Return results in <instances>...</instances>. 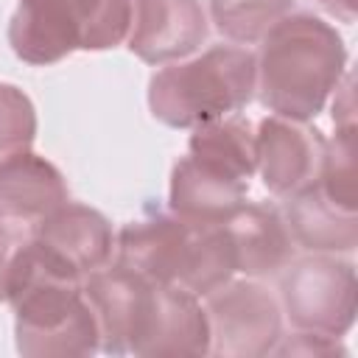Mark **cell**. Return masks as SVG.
I'll return each mask as SVG.
<instances>
[{
  "label": "cell",
  "instance_id": "6da1fadb",
  "mask_svg": "<svg viewBox=\"0 0 358 358\" xmlns=\"http://www.w3.org/2000/svg\"><path fill=\"white\" fill-rule=\"evenodd\" d=\"M17 352L28 358H84L101 350L84 277L34 235L11 260L8 296Z\"/></svg>",
  "mask_w": 358,
  "mask_h": 358
},
{
  "label": "cell",
  "instance_id": "7a4b0ae2",
  "mask_svg": "<svg viewBox=\"0 0 358 358\" xmlns=\"http://www.w3.org/2000/svg\"><path fill=\"white\" fill-rule=\"evenodd\" d=\"M257 64V95L288 120L316 117L347 67L341 34L316 14H285L266 36Z\"/></svg>",
  "mask_w": 358,
  "mask_h": 358
},
{
  "label": "cell",
  "instance_id": "3957f363",
  "mask_svg": "<svg viewBox=\"0 0 358 358\" xmlns=\"http://www.w3.org/2000/svg\"><path fill=\"white\" fill-rule=\"evenodd\" d=\"M117 266L165 285L207 296L235 274V252L224 224H193L179 215L129 221L117 235Z\"/></svg>",
  "mask_w": 358,
  "mask_h": 358
},
{
  "label": "cell",
  "instance_id": "277c9868",
  "mask_svg": "<svg viewBox=\"0 0 358 358\" xmlns=\"http://www.w3.org/2000/svg\"><path fill=\"white\" fill-rule=\"evenodd\" d=\"M257 64L243 48L215 45L201 56L162 67L148 81L151 115L171 129H193L238 115L255 95Z\"/></svg>",
  "mask_w": 358,
  "mask_h": 358
},
{
  "label": "cell",
  "instance_id": "5b68a950",
  "mask_svg": "<svg viewBox=\"0 0 358 358\" xmlns=\"http://www.w3.org/2000/svg\"><path fill=\"white\" fill-rule=\"evenodd\" d=\"M131 25V0H20L8 45L28 64H56L73 50L117 48Z\"/></svg>",
  "mask_w": 358,
  "mask_h": 358
},
{
  "label": "cell",
  "instance_id": "8992f818",
  "mask_svg": "<svg viewBox=\"0 0 358 358\" xmlns=\"http://www.w3.org/2000/svg\"><path fill=\"white\" fill-rule=\"evenodd\" d=\"M280 296L294 327L347 336L358 310V277L350 260L333 255L291 257L280 274Z\"/></svg>",
  "mask_w": 358,
  "mask_h": 358
},
{
  "label": "cell",
  "instance_id": "52a82bcc",
  "mask_svg": "<svg viewBox=\"0 0 358 358\" xmlns=\"http://www.w3.org/2000/svg\"><path fill=\"white\" fill-rule=\"evenodd\" d=\"M210 355L260 358L282 338V313L277 299L252 280L224 282L207 294Z\"/></svg>",
  "mask_w": 358,
  "mask_h": 358
},
{
  "label": "cell",
  "instance_id": "ba28073f",
  "mask_svg": "<svg viewBox=\"0 0 358 358\" xmlns=\"http://www.w3.org/2000/svg\"><path fill=\"white\" fill-rule=\"evenodd\" d=\"M255 148L266 190L288 199L319 182L327 154V137L305 120L271 115L260 120L255 131Z\"/></svg>",
  "mask_w": 358,
  "mask_h": 358
},
{
  "label": "cell",
  "instance_id": "9c48e42d",
  "mask_svg": "<svg viewBox=\"0 0 358 358\" xmlns=\"http://www.w3.org/2000/svg\"><path fill=\"white\" fill-rule=\"evenodd\" d=\"M154 294V282L123 268V266H101L84 280V296L95 313L98 344L109 355L131 352V344L143 327L148 302Z\"/></svg>",
  "mask_w": 358,
  "mask_h": 358
},
{
  "label": "cell",
  "instance_id": "30bf717a",
  "mask_svg": "<svg viewBox=\"0 0 358 358\" xmlns=\"http://www.w3.org/2000/svg\"><path fill=\"white\" fill-rule=\"evenodd\" d=\"M131 352L151 358L210 355V324L199 296L182 285L154 282V294Z\"/></svg>",
  "mask_w": 358,
  "mask_h": 358
},
{
  "label": "cell",
  "instance_id": "8fae6325",
  "mask_svg": "<svg viewBox=\"0 0 358 358\" xmlns=\"http://www.w3.org/2000/svg\"><path fill=\"white\" fill-rule=\"evenodd\" d=\"M129 50L145 64L190 56L207 39V17L199 0H131Z\"/></svg>",
  "mask_w": 358,
  "mask_h": 358
},
{
  "label": "cell",
  "instance_id": "7c38bea8",
  "mask_svg": "<svg viewBox=\"0 0 358 358\" xmlns=\"http://www.w3.org/2000/svg\"><path fill=\"white\" fill-rule=\"evenodd\" d=\"M249 179L238 171L187 154L171 171V213L193 224H224L246 199Z\"/></svg>",
  "mask_w": 358,
  "mask_h": 358
},
{
  "label": "cell",
  "instance_id": "4fadbf2b",
  "mask_svg": "<svg viewBox=\"0 0 358 358\" xmlns=\"http://www.w3.org/2000/svg\"><path fill=\"white\" fill-rule=\"evenodd\" d=\"M224 229L232 241L235 271L246 277L280 274L294 257V235L274 204L243 201L224 221Z\"/></svg>",
  "mask_w": 358,
  "mask_h": 358
},
{
  "label": "cell",
  "instance_id": "5bb4252c",
  "mask_svg": "<svg viewBox=\"0 0 358 358\" xmlns=\"http://www.w3.org/2000/svg\"><path fill=\"white\" fill-rule=\"evenodd\" d=\"M34 238L67 266H73L81 277L106 266L115 249V235L106 215L76 201H64L39 224H34Z\"/></svg>",
  "mask_w": 358,
  "mask_h": 358
},
{
  "label": "cell",
  "instance_id": "9a60e30c",
  "mask_svg": "<svg viewBox=\"0 0 358 358\" xmlns=\"http://www.w3.org/2000/svg\"><path fill=\"white\" fill-rule=\"evenodd\" d=\"M70 201L62 171L39 154L20 151L0 162V218L39 224Z\"/></svg>",
  "mask_w": 358,
  "mask_h": 358
},
{
  "label": "cell",
  "instance_id": "2e32d148",
  "mask_svg": "<svg viewBox=\"0 0 358 358\" xmlns=\"http://www.w3.org/2000/svg\"><path fill=\"white\" fill-rule=\"evenodd\" d=\"M285 224L308 252H352L358 246V215L338 207L310 185L285 199Z\"/></svg>",
  "mask_w": 358,
  "mask_h": 358
},
{
  "label": "cell",
  "instance_id": "e0dca14e",
  "mask_svg": "<svg viewBox=\"0 0 358 358\" xmlns=\"http://www.w3.org/2000/svg\"><path fill=\"white\" fill-rule=\"evenodd\" d=\"M187 148H190V154L215 159V162L238 171L246 179H252V173L257 171L255 129L249 120H243L238 115H227V117L193 126Z\"/></svg>",
  "mask_w": 358,
  "mask_h": 358
},
{
  "label": "cell",
  "instance_id": "ac0fdd59",
  "mask_svg": "<svg viewBox=\"0 0 358 358\" xmlns=\"http://www.w3.org/2000/svg\"><path fill=\"white\" fill-rule=\"evenodd\" d=\"M291 8L294 0H210L218 34L241 45L260 42Z\"/></svg>",
  "mask_w": 358,
  "mask_h": 358
},
{
  "label": "cell",
  "instance_id": "d6986e66",
  "mask_svg": "<svg viewBox=\"0 0 358 358\" xmlns=\"http://www.w3.org/2000/svg\"><path fill=\"white\" fill-rule=\"evenodd\" d=\"M34 137L36 109L31 98L14 84H0V162L20 151H31Z\"/></svg>",
  "mask_w": 358,
  "mask_h": 358
},
{
  "label": "cell",
  "instance_id": "ffe728a7",
  "mask_svg": "<svg viewBox=\"0 0 358 358\" xmlns=\"http://www.w3.org/2000/svg\"><path fill=\"white\" fill-rule=\"evenodd\" d=\"M280 344V341H277ZM271 352H280V355H347V350L338 344L336 336H324V333H313V330H299L294 338H285V344L274 347Z\"/></svg>",
  "mask_w": 358,
  "mask_h": 358
},
{
  "label": "cell",
  "instance_id": "44dd1931",
  "mask_svg": "<svg viewBox=\"0 0 358 358\" xmlns=\"http://www.w3.org/2000/svg\"><path fill=\"white\" fill-rule=\"evenodd\" d=\"M22 241H25V238H20L14 229H8L6 224H0V302H6V296H8L11 260H14V252H17V246H20Z\"/></svg>",
  "mask_w": 358,
  "mask_h": 358
},
{
  "label": "cell",
  "instance_id": "7402d4cb",
  "mask_svg": "<svg viewBox=\"0 0 358 358\" xmlns=\"http://www.w3.org/2000/svg\"><path fill=\"white\" fill-rule=\"evenodd\" d=\"M319 6L324 11H330V14H336L344 22H352L355 20V0H319Z\"/></svg>",
  "mask_w": 358,
  "mask_h": 358
}]
</instances>
